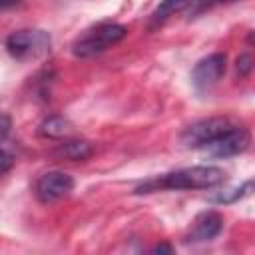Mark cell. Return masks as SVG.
Here are the masks:
<instances>
[{"label": "cell", "instance_id": "9a60e30c", "mask_svg": "<svg viewBox=\"0 0 255 255\" xmlns=\"http://www.w3.org/2000/svg\"><path fill=\"white\" fill-rule=\"evenodd\" d=\"M251 62H253V60H251V56H247V54H245V56H241V58L237 60V74L245 76V74L253 68V64H251Z\"/></svg>", "mask_w": 255, "mask_h": 255}, {"label": "cell", "instance_id": "2e32d148", "mask_svg": "<svg viewBox=\"0 0 255 255\" xmlns=\"http://www.w3.org/2000/svg\"><path fill=\"white\" fill-rule=\"evenodd\" d=\"M8 131H10V118L4 114V116H2V141H6Z\"/></svg>", "mask_w": 255, "mask_h": 255}, {"label": "cell", "instance_id": "9c48e42d", "mask_svg": "<svg viewBox=\"0 0 255 255\" xmlns=\"http://www.w3.org/2000/svg\"><path fill=\"white\" fill-rule=\"evenodd\" d=\"M56 159H66V161H86L94 153V145L88 139H76V137H66L62 139L56 149L52 151Z\"/></svg>", "mask_w": 255, "mask_h": 255}, {"label": "cell", "instance_id": "e0dca14e", "mask_svg": "<svg viewBox=\"0 0 255 255\" xmlns=\"http://www.w3.org/2000/svg\"><path fill=\"white\" fill-rule=\"evenodd\" d=\"M151 251L153 253H173V247L169 243H161V245H155Z\"/></svg>", "mask_w": 255, "mask_h": 255}, {"label": "cell", "instance_id": "7a4b0ae2", "mask_svg": "<svg viewBox=\"0 0 255 255\" xmlns=\"http://www.w3.org/2000/svg\"><path fill=\"white\" fill-rule=\"evenodd\" d=\"M126 36H128L126 26L116 24V22H104V24H98L86 30V34H82L72 44V54L76 58H94L106 52L108 48L120 44Z\"/></svg>", "mask_w": 255, "mask_h": 255}, {"label": "cell", "instance_id": "6da1fadb", "mask_svg": "<svg viewBox=\"0 0 255 255\" xmlns=\"http://www.w3.org/2000/svg\"><path fill=\"white\" fill-rule=\"evenodd\" d=\"M227 173L217 165H191L147 179L137 185L133 193H153L159 189H211L221 185Z\"/></svg>", "mask_w": 255, "mask_h": 255}, {"label": "cell", "instance_id": "3957f363", "mask_svg": "<svg viewBox=\"0 0 255 255\" xmlns=\"http://www.w3.org/2000/svg\"><path fill=\"white\" fill-rule=\"evenodd\" d=\"M50 46H52L50 34L44 30H38V28L14 30L6 38V52L14 60H22V62L42 58L44 54L50 52Z\"/></svg>", "mask_w": 255, "mask_h": 255}, {"label": "cell", "instance_id": "7c38bea8", "mask_svg": "<svg viewBox=\"0 0 255 255\" xmlns=\"http://www.w3.org/2000/svg\"><path fill=\"white\" fill-rule=\"evenodd\" d=\"M253 189H255V183H253V181H245V183H241L239 187H231V189H225V191H219V193L211 195V201H213V203H219V205L235 203V201L243 199L245 195H249Z\"/></svg>", "mask_w": 255, "mask_h": 255}, {"label": "cell", "instance_id": "4fadbf2b", "mask_svg": "<svg viewBox=\"0 0 255 255\" xmlns=\"http://www.w3.org/2000/svg\"><path fill=\"white\" fill-rule=\"evenodd\" d=\"M223 2H233V0H191L187 8H191L193 12H199L203 8H209V6H215V4H223Z\"/></svg>", "mask_w": 255, "mask_h": 255}, {"label": "cell", "instance_id": "277c9868", "mask_svg": "<svg viewBox=\"0 0 255 255\" xmlns=\"http://www.w3.org/2000/svg\"><path fill=\"white\" fill-rule=\"evenodd\" d=\"M237 124L239 122H235L229 116H213V118L193 122L191 126H187L183 129L181 143L187 149H205L211 141H215L219 135H223L225 131H229Z\"/></svg>", "mask_w": 255, "mask_h": 255}, {"label": "cell", "instance_id": "8fae6325", "mask_svg": "<svg viewBox=\"0 0 255 255\" xmlns=\"http://www.w3.org/2000/svg\"><path fill=\"white\" fill-rule=\"evenodd\" d=\"M189 2L191 0H161L159 6L151 14V24H161L175 12H183L189 6Z\"/></svg>", "mask_w": 255, "mask_h": 255}, {"label": "cell", "instance_id": "ac0fdd59", "mask_svg": "<svg viewBox=\"0 0 255 255\" xmlns=\"http://www.w3.org/2000/svg\"><path fill=\"white\" fill-rule=\"evenodd\" d=\"M0 4H2V8L6 10V8H10V6H14V4H18V0H0Z\"/></svg>", "mask_w": 255, "mask_h": 255}, {"label": "cell", "instance_id": "5b68a950", "mask_svg": "<svg viewBox=\"0 0 255 255\" xmlns=\"http://www.w3.org/2000/svg\"><path fill=\"white\" fill-rule=\"evenodd\" d=\"M74 185H76V181L72 175H68L66 171L54 169V171H46L38 177V181L34 185V193L40 203H54V201H60L62 197L70 195Z\"/></svg>", "mask_w": 255, "mask_h": 255}, {"label": "cell", "instance_id": "ba28073f", "mask_svg": "<svg viewBox=\"0 0 255 255\" xmlns=\"http://www.w3.org/2000/svg\"><path fill=\"white\" fill-rule=\"evenodd\" d=\"M223 229V217L217 211H203L199 213L189 231L185 233V243H207L213 241Z\"/></svg>", "mask_w": 255, "mask_h": 255}, {"label": "cell", "instance_id": "5bb4252c", "mask_svg": "<svg viewBox=\"0 0 255 255\" xmlns=\"http://www.w3.org/2000/svg\"><path fill=\"white\" fill-rule=\"evenodd\" d=\"M12 163H14V155L8 151V147H6V143H4V147H2V155H0V171L6 173V171L12 167Z\"/></svg>", "mask_w": 255, "mask_h": 255}, {"label": "cell", "instance_id": "30bf717a", "mask_svg": "<svg viewBox=\"0 0 255 255\" xmlns=\"http://www.w3.org/2000/svg\"><path fill=\"white\" fill-rule=\"evenodd\" d=\"M38 133L50 139H66L72 133V124L64 116H50L40 124Z\"/></svg>", "mask_w": 255, "mask_h": 255}, {"label": "cell", "instance_id": "8992f818", "mask_svg": "<svg viewBox=\"0 0 255 255\" xmlns=\"http://www.w3.org/2000/svg\"><path fill=\"white\" fill-rule=\"evenodd\" d=\"M225 68H227V58L221 52H215V54H209V56L201 58L193 66V70H191V84H193V88L199 90V92L211 90L223 78Z\"/></svg>", "mask_w": 255, "mask_h": 255}, {"label": "cell", "instance_id": "52a82bcc", "mask_svg": "<svg viewBox=\"0 0 255 255\" xmlns=\"http://www.w3.org/2000/svg\"><path fill=\"white\" fill-rule=\"evenodd\" d=\"M251 143V133L247 128L237 124L223 135H219L215 141H211L203 151H207L213 157H231L237 153H243Z\"/></svg>", "mask_w": 255, "mask_h": 255}]
</instances>
